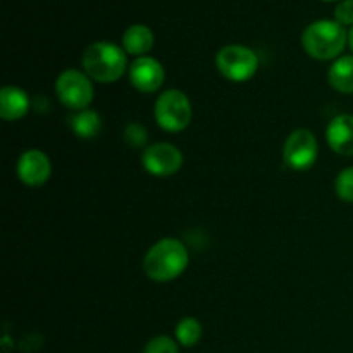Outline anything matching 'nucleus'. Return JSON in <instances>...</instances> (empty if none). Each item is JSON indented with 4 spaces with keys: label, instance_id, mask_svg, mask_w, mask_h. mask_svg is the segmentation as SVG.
<instances>
[{
    "label": "nucleus",
    "instance_id": "obj_9",
    "mask_svg": "<svg viewBox=\"0 0 353 353\" xmlns=\"http://www.w3.org/2000/svg\"><path fill=\"white\" fill-rule=\"evenodd\" d=\"M130 81L138 92L155 93L164 85L165 71L157 59L143 55V57L134 59L131 64Z\"/></svg>",
    "mask_w": 353,
    "mask_h": 353
},
{
    "label": "nucleus",
    "instance_id": "obj_22",
    "mask_svg": "<svg viewBox=\"0 0 353 353\" xmlns=\"http://www.w3.org/2000/svg\"><path fill=\"white\" fill-rule=\"evenodd\" d=\"M323 2H336V0H323Z\"/></svg>",
    "mask_w": 353,
    "mask_h": 353
},
{
    "label": "nucleus",
    "instance_id": "obj_15",
    "mask_svg": "<svg viewBox=\"0 0 353 353\" xmlns=\"http://www.w3.org/2000/svg\"><path fill=\"white\" fill-rule=\"evenodd\" d=\"M71 128L74 131V134L83 140H92L102 130V119H100L99 112L95 110H79L74 116L71 117Z\"/></svg>",
    "mask_w": 353,
    "mask_h": 353
},
{
    "label": "nucleus",
    "instance_id": "obj_11",
    "mask_svg": "<svg viewBox=\"0 0 353 353\" xmlns=\"http://www.w3.org/2000/svg\"><path fill=\"white\" fill-rule=\"evenodd\" d=\"M326 141L336 154L350 157L353 155V116L340 114L333 117L326 128Z\"/></svg>",
    "mask_w": 353,
    "mask_h": 353
},
{
    "label": "nucleus",
    "instance_id": "obj_4",
    "mask_svg": "<svg viewBox=\"0 0 353 353\" xmlns=\"http://www.w3.org/2000/svg\"><path fill=\"white\" fill-rule=\"evenodd\" d=\"M155 121L159 126L171 133L186 130L192 123L193 109L190 99L181 90H165L155 102Z\"/></svg>",
    "mask_w": 353,
    "mask_h": 353
},
{
    "label": "nucleus",
    "instance_id": "obj_6",
    "mask_svg": "<svg viewBox=\"0 0 353 353\" xmlns=\"http://www.w3.org/2000/svg\"><path fill=\"white\" fill-rule=\"evenodd\" d=\"M55 93L62 105L79 112L93 102V83L85 71L65 69L55 81Z\"/></svg>",
    "mask_w": 353,
    "mask_h": 353
},
{
    "label": "nucleus",
    "instance_id": "obj_7",
    "mask_svg": "<svg viewBox=\"0 0 353 353\" xmlns=\"http://www.w3.org/2000/svg\"><path fill=\"white\" fill-rule=\"evenodd\" d=\"M319 157V143L316 134L310 130L300 128L295 130L285 141L283 147V159L288 168L295 171H307L316 164Z\"/></svg>",
    "mask_w": 353,
    "mask_h": 353
},
{
    "label": "nucleus",
    "instance_id": "obj_20",
    "mask_svg": "<svg viewBox=\"0 0 353 353\" xmlns=\"http://www.w3.org/2000/svg\"><path fill=\"white\" fill-rule=\"evenodd\" d=\"M334 19L341 26H353V0H341L334 9Z\"/></svg>",
    "mask_w": 353,
    "mask_h": 353
},
{
    "label": "nucleus",
    "instance_id": "obj_10",
    "mask_svg": "<svg viewBox=\"0 0 353 353\" xmlns=\"http://www.w3.org/2000/svg\"><path fill=\"white\" fill-rule=\"evenodd\" d=\"M52 174V164L47 154L37 148L26 150L17 161V176L28 186H41Z\"/></svg>",
    "mask_w": 353,
    "mask_h": 353
},
{
    "label": "nucleus",
    "instance_id": "obj_18",
    "mask_svg": "<svg viewBox=\"0 0 353 353\" xmlns=\"http://www.w3.org/2000/svg\"><path fill=\"white\" fill-rule=\"evenodd\" d=\"M124 140L130 147L133 148H143L148 140V133L145 130L143 124L140 123H130L124 130Z\"/></svg>",
    "mask_w": 353,
    "mask_h": 353
},
{
    "label": "nucleus",
    "instance_id": "obj_16",
    "mask_svg": "<svg viewBox=\"0 0 353 353\" xmlns=\"http://www.w3.org/2000/svg\"><path fill=\"white\" fill-rule=\"evenodd\" d=\"M202 331V324L199 323V319H195V317H185V319H181L176 324V341L181 347L192 348L200 341Z\"/></svg>",
    "mask_w": 353,
    "mask_h": 353
},
{
    "label": "nucleus",
    "instance_id": "obj_14",
    "mask_svg": "<svg viewBox=\"0 0 353 353\" xmlns=\"http://www.w3.org/2000/svg\"><path fill=\"white\" fill-rule=\"evenodd\" d=\"M327 81L336 92L353 93V55H343L327 71Z\"/></svg>",
    "mask_w": 353,
    "mask_h": 353
},
{
    "label": "nucleus",
    "instance_id": "obj_21",
    "mask_svg": "<svg viewBox=\"0 0 353 353\" xmlns=\"http://www.w3.org/2000/svg\"><path fill=\"white\" fill-rule=\"evenodd\" d=\"M348 45H350V48L353 52V26H352V30L348 31Z\"/></svg>",
    "mask_w": 353,
    "mask_h": 353
},
{
    "label": "nucleus",
    "instance_id": "obj_1",
    "mask_svg": "<svg viewBox=\"0 0 353 353\" xmlns=\"http://www.w3.org/2000/svg\"><path fill=\"white\" fill-rule=\"evenodd\" d=\"M190 255L183 241L164 238L157 241L143 259V271L147 278L157 283H168L179 278L188 268Z\"/></svg>",
    "mask_w": 353,
    "mask_h": 353
},
{
    "label": "nucleus",
    "instance_id": "obj_13",
    "mask_svg": "<svg viewBox=\"0 0 353 353\" xmlns=\"http://www.w3.org/2000/svg\"><path fill=\"white\" fill-rule=\"evenodd\" d=\"M154 43V31L145 24H133L123 34V48L126 54L134 55V57H143L152 50Z\"/></svg>",
    "mask_w": 353,
    "mask_h": 353
},
{
    "label": "nucleus",
    "instance_id": "obj_5",
    "mask_svg": "<svg viewBox=\"0 0 353 353\" xmlns=\"http://www.w3.org/2000/svg\"><path fill=\"white\" fill-rule=\"evenodd\" d=\"M216 68L226 79L243 83L254 78L259 69V57L245 45H226L216 55Z\"/></svg>",
    "mask_w": 353,
    "mask_h": 353
},
{
    "label": "nucleus",
    "instance_id": "obj_17",
    "mask_svg": "<svg viewBox=\"0 0 353 353\" xmlns=\"http://www.w3.org/2000/svg\"><path fill=\"white\" fill-rule=\"evenodd\" d=\"M334 190H336V195L340 196V200L353 203V165L352 168L343 169V171L336 176Z\"/></svg>",
    "mask_w": 353,
    "mask_h": 353
},
{
    "label": "nucleus",
    "instance_id": "obj_12",
    "mask_svg": "<svg viewBox=\"0 0 353 353\" xmlns=\"http://www.w3.org/2000/svg\"><path fill=\"white\" fill-rule=\"evenodd\" d=\"M30 110V97L17 86H3L0 92V117L3 121H17Z\"/></svg>",
    "mask_w": 353,
    "mask_h": 353
},
{
    "label": "nucleus",
    "instance_id": "obj_2",
    "mask_svg": "<svg viewBox=\"0 0 353 353\" xmlns=\"http://www.w3.org/2000/svg\"><path fill=\"white\" fill-rule=\"evenodd\" d=\"M81 64L92 81L116 83L128 69L126 50L109 41H95L83 52Z\"/></svg>",
    "mask_w": 353,
    "mask_h": 353
},
{
    "label": "nucleus",
    "instance_id": "obj_8",
    "mask_svg": "<svg viewBox=\"0 0 353 353\" xmlns=\"http://www.w3.org/2000/svg\"><path fill=\"white\" fill-rule=\"evenodd\" d=\"M141 164L150 174L168 178L181 169L183 154L178 147L171 143H154L143 150Z\"/></svg>",
    "mask_w": 353,
    "mask_h": 353
},
{
    "label": "nucleus",
    "instance_id": "obj_3",
    "mask_svg": "<svg viewBox=\"0 0 353 353\" xmlns=\"http://www.w3.org/2000/svg\"><path fill=\"white\" fill-rule=\"evenodd\" d=\"M348 43V31L338 21L321 19L309 24L302 33V47L317 61L340 57Z\"/></svg>",
    "mask_w": 353,
    "mask_h": 353
},
{
    "label": "nucleus",
    "instance_id": "obj_19",
    "mask_svg": "<svg viewBox=\"0 0 353 353\" xmlns=\"http://www.w3.org/2000/svg\"><path fill=\"white\" fill-rule=\"evenodd\" d=\"M143 353H179L178 341L169 336H155L148 341Z\"/></svg>",
    "mask_w": 353,
    "mask_h": 353
}]
</instances>
